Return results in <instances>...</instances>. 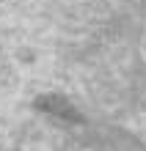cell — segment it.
Masks as SVG:
<instances>
[]
</instances>
